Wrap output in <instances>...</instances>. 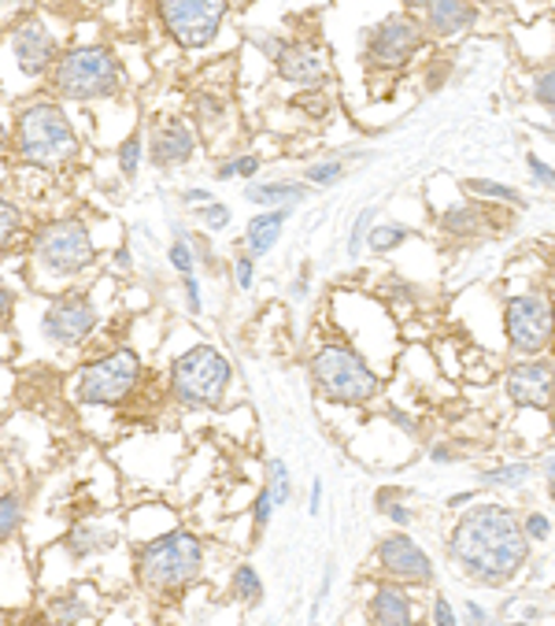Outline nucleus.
Segmentation results:
<instances>
[{"mask_svg": "<svg viewBox=\"0 0 555 626\" xmlns=\"http://www.w3.org/2000/svg\"><path fill=\"white\" fill-rule=\"evenodd\" d=\"M448 556L463 567L467 578L482 586H504L522 571L530 556V538L511 508L482 504L459 515L448 538Z\"/></svg>", "mask_w": 555, "mask_h": 626, "instance_id": "obj_1", "label": "nucleus"}, {"mask_svg": "<svg viewBox=\"0 0 555 626\" xmlns=\"http://www.w3.org/2000/svg\"><path fill=\"white\" fill-rule=\"evenodd\" d=\"M200 564H205V545L186 530H175L148 541L137 553V578L156 597H178L197 582Z\"/></svg>", "mask_w": 555, "mask_h": 626, "instance_id": "obj_2", "label": "nucleus"}, {"mask_svg": "<svg viewBox=\"0 0 555 626\" xmlns=\"http://www.w3.org/2000/svg\"><path fill=\"white\" fill-rule=\"evenodd\" d=\"M15 145H19V160L30 167H45V171H60V167L78 160V134L71 131L67 115L49 101L30 104L19 115Z\"/></svg>", "mask_w": 555, "mask_h": 626, "instance_id": "obj_3", "label": "nucleus"}, {"mask_svg": "<svg viewBox=\"0 0 555 626\" xmlns=\"http://www.w3.org/2000/svg\"><path fill=\"white\" fill-rule=\"evenodd\" d=\"M119 60L104 45H78L52 63V90L67 101H101L119 93Z\"/></svg>", "mask_w": 555, "mask_h": 626, "instance_id": "obj_4", "label": "nucleus"}, {"mask_svg": "<svg viewBox=\"0 0 555 626\" xmlns=\"http://www.w3.org/2000/svg\"><path fill=\"white\" fill-rule=\"evenodd\" d=\"M312 378L318 394L337 400V405H370L381 389V378L370 371L356 348L348 345H323L312 356Z\"/></svg>", "mask_w": 555, "mask_h": 626, "instance_id": "obj_5", "label": "nucleus"}, {"mask_svg": "<svg viewBox=\"0 0 555 626\" xmlns=\"http://www.w3.org/2000/svg\"><path fill=\"white\" fill-rule=\"evenodd\" d=\"M233 378L230 359L211 345H197L181 353L170 367V394L186 408H216L227 397V386Z\"/></svg>", "mask_w": 555, "mask_h": 626, "instance_id": "obj_6", "label": "nucleus"}, {"mask_svg": "<svg viewBox=\"0 0 555 626\" xmlns=\"http://www.w3.org/2000/svg\"><path fill=\"white\" fill-rule=\"evenodd\" d=\"M34 260L52 279H71L97 260V249H93V238L82 219H52L38 230Z\"/></svg>", "mask_w": 555, "mask_h": 626, "instance_id": "obj_7", "label": "nucleus"}, {"mask_svg": "<svg viewBox=\"0 0 555 626\" xmlns=\"http://www.w3.org/2000/svg\"><path fill=\"white\" fill-rule=\"evenodd\" d=\"M142 382V359L130 348H115V353L85 364L78 378V400L90 408H115L137 389Z\"/></svg>", "mask_w": 555, "mask_h": 626, "instance_id": "obj_8", "label": "nucleus"}, {"mask_svg": "<svg viewBox=\"0 0 555 626\" xmlns=\"http://www.w3.org/2000/svg\"><path fill=\"white\" fill-rule=\"evenodd\" d=\"M507 342L522 356H544L555 345V307L552 296L541 290L511 296L504 307Z\"/></svg>", "mask_w": 555, "mask_h": 626, "instance_id": "obj_9", "label": "nucleus"}, {"mask_svg": "<svg viewBox=\"0 0 555 626\" xmlns=\"http://www.w3.org/2000/svg\"><path fill=\"white\" fill-rule=\"evenodd\" d=\"M156 8L167 34L186 49L216 41L222 15H227V0H156Z\"/></svg>", "mask_w": 555, "mask_h": 626, "instance_id": "obj_10", "label": "nucleus"}, {"mask_svg": "<svg viewBox=\"0 0 555 626\" xmlns=\"http://www.w3.org/2000/svg\"><path fill=\"white\" fill-rule=\"evenodd\" d=\"M93 326H97V307H93V301L85 293H67L60 296V301H52L45 320H41V331L60 348L82 345L85 337L93 334Z\"/></svg>", "mask_w": 555, "mask_h": 626, "instance_id": "obj_11", "label": "nucleus"}, {"mask_svg": "<svg viewBox=\"0 0 555 626\" xmlns=\"http://www.w3.org/2000/svg\"><path fill=\"white\" fill-rule=\"evenodd\" d=\"M422 45V27L411 15H389L386 23L375 27V34L367 41V56L381 71L404 67Z\"/></svg>", "mask_w": 555, "mask_h": 626, "instance_id": "obj_12", "label": "nucleus"}, {"mask_svg": "<svg viewBox=\"0 0 555 626\" xmlns=\"http://www.w3.org/2000/svg\"><path fill=\"white\" fill-rule=\"evenodd\" d=\"M378 564L392 582L404 586H430L433 582V564L422 553V545H415L408 534H389L378 541Z\"/></svg>", "mask_w": 555, "mask_h": 626, "instance_id": "obj_13", "label": "nucleus"}, {"mask_svg": "<svg viewBox=\"0 0 555 626\" xmlns=\"http://www.w3.org/2000/svg\"><path fill=\"white\" fill-rule=\"evenodd\" d=\"M511 405L519 408H548L555 400V364L552 359H519L504 378Z\"/></svg>", "mask_w": 555, "mask_h": 626, "instance_id": "obj_14", "label": "nucleus"}, {"mask_svg": "<svg viewBox=\"0 0 555 626\" xmlns=\"http://www.w3.org/2000/svg\"><path fill=\"white\" fill-rule=\"evenodd\" d=\"M274 63H278V71H282L285 82H293V86H304V90L323 86L326 71H329L323 49L312 45V41H285V45H278Z\"/></svg>", "mask_w": 555, "mask_h": 626, "instance_id": "obj_15", "label": "nucleus"}, {"mask_svg": "<svg viewBox=\"0 0 555 626\" xmlns=\"http://www.w3.org/2000/svg\"><path fill=\"white\" fill-rule=\"evenodd\" d=\"M12 49L19 56V67L27 74H45V71H52V63H56V41H52V34L38 23V19H30V23L15 30Z\"/></svg>", "mask_w": 555, "mask_h": 626, "instance_id": "obj_16", "label": "nucleus"}, {"mask_svg": "<svg viewBox=\"0 0 555 626\" xmlns=\"http://www.w3.org/2000/svg\"><path fill=\"white\" fill-rule=\"evenodd\" d=\"M193 131H189L186 123L170 119L164 123L159 131L153 134V145H148V160H153L156 167H175V164H186L189 156H193Z\"/></svg>", "mask_w": 555, "mask_h": 626, "instance_id": "obj_17", "label": "nucleus"}, {"mask_svg": "<svg viewBox=\"0 0 555 626\" xmlns=\"http://www.w3.org/2000/svg\"><path fill=\"white\" fill-rule=\"evenodd\" d=\"M370 619L381 626H408L415 623V604L408 597V590L397 586V582H381V586L370 593Z\"/></svg>", "mask_w": 555, "mask_h": 626, "instance_id": "obj_18", "label": "nucleus"}, {"mask_svg": "<svg viewBox=\"0 0 555 626\" xmlns=\"http://www.w3.org/2000/svg\"><path fill=\"white\" fill-rule=\"evenodd\" d=\"M426 8H430V30L437 38L463 34V30L478 19L474 0H430Z\"/></svg>", "mask_w": 555, "mask_h": 626, "instance_id": "obj_19", "label": "nucleus"}, {"mask_svg": "<svg viewBox=\"0 0 555 626\" xmlns=\"http://www.w3.org/2000/svg\"><path fill=\"white\" fill-rule=\"evenodd\" d=\"M290 211L293 208H266V211H260V216L249 222V230H244V246H249L252 257H266V252L278 246V238H282V230H285V219H290Z\"/></svg>", "mask_w": 555, "mask_h": 626, "instance_id": "obj_20", "label": "nucleus"}, {"mask_svg": "<svg viewBox=\"0 0 555 626\" xmlns=\"http://www.w3.org/2000/svg\"><path fill=\"white\" fill-rule=\"evenodd\" d=\"M252 200V205H278V208H296L301 200L307 197V189L304 186H296V182H266V186H252L249 194H244Z\"/></svg>", "mask_w": 555, "mask_h": 626, "instance_id": "obj_21", "label": "nucleus"}, {"mask_svg": "<svg viewBox=\"0 0 555 626\" xmlns=\"http://www.w3.org/2000/svg\"><path fill=\"white\" fill-rule=\"evenodd\" d=\"M104 545H108V534H104L97 523H78V526H74V534L67 538L71 556H78V560L101 553Z\"/></svg>", "mask_w": 555, "mask_h": 626, "instance_id": "obj_22", "label": "nucleus"}, {"mask_svg": "<svg viewBox=\"0 0 555 626\" xmlns=\"http://www.w3.org/2000/svg\"><path fill=\"white\" fill-rule=\"evenodd\" d=\"M485 222V211L478 208H448L441 216V230L455 233V238H467V233H478Z\"/></svg>", "mask_w": 555, "mask_h": 626, "instance_id": "obj_23", "label": "nucleus"}, {"mask_svg": "<svg viewBox=\"0 0 555 626\" xmlns=\"http://www.w3.org/2000/svg\"><path fill=\"white\" fill-rule=\"evenodd\" d=\"M411 238V230L408 227H400V222H386V227H370L367 230V249L370 252H392V249H400L404 241Z\"/></svg>", "mask_w": 555, "mask_h": 626, "instance_id": "obj_24", "label": "nucleus"}, {"mask_svg": "<svg viewBox=\"0 0 555 626\" xmlns=\"http://www.w3.org/2000/svg\"><path fill=\"white\" fill-rule=\"evenodd\" d=\"M52 619L56 623H90L93 619V604L71 593V597H56L52 601Z\"/></svg>", "mask_w": 555, "mask_h": 626, "instance_id": "obj_25", "label": "nucleus"}, {"mask_svg": "<svg viewBox=\"0 0 555 626\" xmlns=\"http://www.w3.org/2000/svg\"><path fill=\"white\" fill-rule=\"evenodd\" d=\"M233 593H238V601H244L249 608H252V604H260L263 582H260V575H255L249 564H241L238 571H233Z\"/></svg>", "mask_w": 555, "mask_h": 626, "instance_id": "obj_26", "label": "nucleus"}, {"mask_svg": "<svg viewBox=\"0 0 555 626\" xmlns=\"http://www.w3.org/2000/svg\"><path fill=\"white\" fill-rule=\"evenodd\" d=\"M467 189H471L474 197L482 200H504V205H522V194L515 186H500V182H489V178H471L467 182Z\"/></svg>", "mask_w": 555, "mask_h": 626, "instance_id": "obj_27", "label": "nucleus"}, {"mask_svg": "<svg viewBox=\"0 0 555 626\" xmlns=\"http://www.w3.org/2000/svg\"><path fill=\"white\" fill-rule=\"evenodd\" d=\"M530 474H533L530 463H507V467H500V471H485L482 482H489V486H504V490H519L522 482H530Z\"/></svg>", "mask_w": 555, "mask_h": 626, "instance_id": "obj_28", "label": "nucleus"}, {"mask_svg": "<svg viewBox=\"0 0 555 626\" xmlns=\"http://www.w3.org/2000/svg\"><path fill=\"white\" fill-rule=\"evenodd\" d=\"M19 523H23V501L15 493H4L0 497V545L15 534Z\"/></svg>", "mask_w": 555, "mask_h": 626, "instance_id": "obj_29", "label": "nucleus"}, {"mask_svg": "<svg viewBox=\"0 0 555 626\" xmlns=\"http://www.w3.org/2000/svg\"><path fill=\"white\" fill-rule=\"evenodd\" d=\"M19 227H23V216H19V208L8 205V200L0 197V257H4V252L12 249Z\"/></svg>", "mask_w": 555, "mask_h": 626, "instance_id": "obj_30", "label": "nucleus"}, {"mask_svg": "<svg viewBox=\"0 0 555 626\" xmlns=\"http://www.w3.org/2000/svg\"><path fill=\"white\" fill-rule=\"evenodd\" d=\"M178 230V227H175ZM170 263H175V271L178 274H193V263H197V252H193V241L186 238V233L178 230V238H175V246H170Z\"/></svg>", "mask_w": 555, "mask_h": 626, "instance_id": "obj_31", "label": "nucleus"}, {"mask_svg": "<svg viewBox=\"0 0 555 626\" xmlns=\"http://www.w3.org/2000/svg\"><path fill=\"white\" fill-rule=\"evenodd\" d=\"M266 471H271L266 490H271L274 504H285V501H290V467H285L282 460H271V463H266Z\"/></svg>", "mask_w": 555, "mask_h": 626, "instance_id": "obj_32", "label": "nucleus"}, {"mask_svg": "<svg viewBox=\"0 0 555 626\" xmlns=\"http://www.w3.org/2000/svg\"><path fill=\"white\" fill-rule=\"evenodd\" d=\"M375 227V208H363L356 222H352V233H348V257L356 260L363 252V241H367V230Z\"/></svg>", "mask_w": 555, "mask_h": 626, "instance_id": "obj_33", "label": "nucleus"}, {"mask_svg": "<svg viewBox=\"0 0 555 626\" xmlns=\"http://www.w3.org/2000/svg\"><path fill=\"white\" fill-rule=\"evenodd\" d=\"M119 167H123L126 178L137 175V167H142V134L126 137V142L119 145Z\"/></svg>", "mask_w": 555, "mask_h": 626, "instance_id": "obj_34", "label": "nucleus"}, {"mask_svg": "<svg viewBox=\"0 0 555 626\" xmlns=\"http://www.w3.org/2000/svg\"><path fill=\"white\" fill-rule=\"evenodd\" d=\"M255 171H260V160H255V156H241V160L222 164L216 171V178L219 182H230V178H252Z\"/></svg>", "mask_w": 555, "mask_h": 626, "instance_id": "obj_35", "label": "nucleus"}, {"mask_svg": "<svg viewBox=\"0 0 555 626\" xmlns=\"http://www.w3.org/2000/svg\"><path fill=\"white\" fill-rule=\"evenodd\" d=\"M200 222H205L208 230H227L230 227V208L219 205V200H208V205H200Z\"/></svg>", "mask_w": 555, "mask_h": 626, "instance_id": "obj_36", "label": "nucleus"}, {"mask_svg": "<svg viewBox=\"0 0 555 626\" xmlns=\"http://www.w3.org/2000/svg\"><path fill=\"white\" fill-rule=\"evenodd\" d=\"M341 175H345V164L341 160H326V164L307 167V182H315V186H334Z\"/></svg>", "mask_w": 555, "mask_h": 626, "instance_id": "obj_37", "label": "nucleus"}, {"mask_svg": "<svg viewBox=\"0 0 555 626\" xmlns=\"http://www.w3.org/2000/svg\"><path fill=\"white\" fill-rule=\"evenodd\" d=\"M533 97H537L544 108H555V67H548L533 82Z\"/></svg>", "mask_w": 555, "mask_h": 626, "instance_id": "obj_38", "label": "nucleus"}, {"mask_svg": "<svg viewBox=\"0 0 555 626\" xmlns=\"http://www.w3.org/2000/svg\"><path fill=\"white\" fill-rule=\"evenodd\" d=\"M255 257L252 252H241V257H233V279H238L241 290H252V279H255Z\"/></svg>", "mask_w": 555, "mask_h": 626, "instance_id": "obj_39", "label": "nucleus"}, {"mask_svg": "<svg viewBox=\"0 0 555 626\" xmlns=\"http://www.w3.org/2000/svg\"><path fill=\"white\" fill-rule=\"evenodd\" d=\"M271 515H274V497L271 490H260V497H255V508H252V519H255V526H266L271 523Z\"/></svg>", "mask_w": 555, "mask_h": 626, "instance_id": "obj_40", "label": "nucleus"}, {"mask_svg": "<svg viewBox=\"0 0 555 626\" xmlns=\"http://www.w3.org/2000/svg\"><path fill=\"white\" fill-rule=\"evenodd\" d=\"M522 530H526V538H533V541H548L552 523H548V519H544L541 512H533V515H526V523H522Z\"/></svg>", "mask_w": 555, "mask_h": 626, "instance_id": "obj_41", "label": "nucleus"}, {"mask_svg": "<svg viewBox=\"0 0 555 626\" xmlns=\"http://www.w3.org/2000/svg\"><path fill=\"white\" fill-rule=\"evenodd\" d=\"M381 512H386L389 519H392V523H397V526H411V508H404V504H397V497H392V501H386V504H381Z\"/></svg>", "mask_w": 555, "mask_h": 626, "instance_id": "obj_42", "label": "nucleus"}, {"mask_svg": "<svg viewBox=\"0 0 555 626\" xmlns=\"http://www.w3.org/2000/svg\"><path fill=\"white\" fill-rule=\"evenodd\" d=\"M526 164H530V175L537 178V182H544V186H555V171H552L548 164L541 160V156H530Z\"/></svg>", "mask_w": 555, "mask_h": 626, "instance_id": "obj_43", "label": "nucleus"}, {"mask_svg": "<svg viewBox=\"0 0 555 626\" xmlns=\"http://www.w3.org/2000/svg\"><path fill=\"white\" fill-rule=\"evenodd\" d=\"M181 285H186V304H189V312H200V282L193 279V274H181Z\"/></svg>", "mask_w": 555, "mask_h": 626, "instance_id": "obj_44", "label": "nucleus"}, {"mask_svg": "<svg viewBox=\"0 0 555 626\" xmlns=\"http://www.w3.org/2000/svg\"><path fill=\"white\" fill-rule=\"evenodd\" d=\"M433 623H437V626H452V623H455L452 604H448L444 597H437V601H433Z\"/></svg>", "mask_w": 555, "mask_h": 626, "instance_id": "obj_45", "label": "nucleus"}, {"mask_svg": "<svg viewBox=\"0 0 555 626\" xmlns=\"http://www.w3.org/2000/svg\"><path fill=\"white\" fill-rule=\"evenodd\" d=\"M181 200H186V205H208V200H216L211 197V189H186V194H181Z\"/></svg>", "mask_w": 555, "mask_h": 626, "instance_id": "obj_46", "label": "nucleus"}, {"mask_svg": "<svg viewBox=\"0 0 555 626\" xmlns=\"http://www.w3.org/2000/svg\"><path fill=\"white\" fill-rule=\"evenodd\" d=\"M8 315H12V293H8V285L0 282V326L8 323Z\"/></svg>", "mask_w": 555, "mask_h": 626, "instance_id": "obj_47", "label": "nucleus"}, {"mask_svg": "<svg viewBox=\"0 0 555 626\" xmlns=\"http://www.w3.org/2000/svg\"><path fill=\"white\" fill-rule=\"evenodd\" d=\"M430 460H437V463L455 460V456H452V445H433V456H430Z\"/></svg>", "mask_w": 555, "mask_h": 626, "instance_id": "obj_48", "label": "nucleus"}, {"mask_svg": "<svg viewBox=\"0 0 555 626\" xmlns=\"http://www.w3.org/2000/svg\"><path fill=\"white\" fill-rule=\"evenodd\" d=\"M467 619H471V623H485L489 615H485V608H478V604L471 601V604H467Z\"/></svg>", "mask_w": 555, "mask_h": 626, "instance_id": "obj_49", "label": "nucleus"}, {"mask_svg": "<svg viewBox=\"0 0 555 626\" xmlns=\"http://www.w3.org/2000/svg\"><path fill=\"white\" fill-rule=\"evenodd\" d=\"M115 268H119V271H130V252H126V249H115Z\"/></svg>", "mask_w": 555, "mask_h": 626, "instance_id": "obj_50", "label": "nucleus"}, {"mask_svg": "<svg viewBox=\"0 0 555 626\" xmlns=\"http://www.w3.org/2000/svg\"><path fill=\"white\" fill-rule=\"evenodd\" d=\"M318 504H323V482L312 486V512H318Z\"/></svg>", "mask_w": 555, "mask_h": 626, "instance_id": "obj_51", "label": "nucleus"}, {"mask_svg": "<svg viewBox=\"0 0 555 626\" xmlns=\"http://www.w3.org/2000/svg\"><path fill=\"white\" fill-rule=\"evenodd\" d=\"M544 479H548V486H552V493H555V456L548 463H544Z\"/></svg>", "mask_w": 555, "mask_h": 626, "instance_id": "obj_52", "label": "nucleus"}, {"mask_svg": "<svg viewBox=\"0 0 555 626\" xmlns=\"http://www.w3.org/2000/svg\"><path fill=\"white\" fill-rule=\"evenodd\" d=\"M467 501H474V493H459V497H452V508L467 504Z\"/></svg>", "mask_w": 555, "mask_h": 626, "instance_id": "obj_53", "label": "nucleus"}, {"mask_svg": "<svg viewBox=\"0 0 555 626\" xmlns=\"http://www.w3.org/2000/svg\"><path fill=\"white\" fill-rule=\"evenodd\" d=\"M404 4H408V8H426L430 0H404Z\"/></svg>", "mask_w": 555, "mask_h": 626, "instance_id": "obj_54", "label": "nucleus"}, {"mask_svg": "<svg viewBox=\"0 0 555 626\" xmlns=\"http://www.w3.org/2000/svg\"><path fill=\"white\" fill-rule=\"evenodd\" d=\"M4 145H8V131L0 126V153H4Z\"/></svg>", "mask_w": 555, "mask_h": 626, "instance_id": "obj_55", "label": "nucleus"}, {"mask_svg": "<svg viewBox=\"0 0 555 626\" xmlns=\"http://www.w3.org/2000/svg\"><path fill=\"white\" fill-rule=\"evenodd\" d=\"M548 408H552V434H555V400H552V405H548Z\"/></svg>", "mask_w": 555, "mask_h": 626, "instance_id": "obj_56", "label": "nucleus"}]
</instances>
